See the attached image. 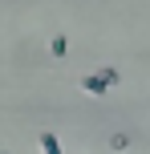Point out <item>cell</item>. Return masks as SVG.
Masks as SVG:
<instances>
[{
    "mask_svg": "<svg viewBox=\"0 0 150 154\" xmlns=\"http://www.w3.org/2000/svg\"><path fill=\"white\" fill-rule=\"evenodd\" d=\"M49 49H53V57H65V53H69V41H65V37H53Z\"/></svg>",
    "mask_w": 150,
    "mask_h": 154,
    "instance_id": "3",
    "label": "cell"
},
{
    "mask_svg": "<svg viewBox=\"0 0 150 154\" xmlns=\"http://www.w3.org/2000/svg\"><path fill=\"white\" fill-rule=\"evenodd\" d=\"M41 150H45V154H61V142H57V134H41Z\"/></svg>",
    "mask_w": 150,
    "mask_h": 154,
    "instance_id": "2",
    "label": "cell"
},
{
    "mask_svg": "<svg viewBox=\"0 0 150 154\" xmlns=\"http://www.w3.org/2000/svg\"><path fill=\"white\" fill-rule=\"evenodd\" d=\"M110 146H114V150H126V146H130V138H126V134H114Z\"/></svg>",
    "mask_w": 150,
    "mask_h": 154,
    "instance_id": "4",
    "label": "cell"
},
{
    "mask_svg": "<svg viewBox=\"0 0 150 154\" xmlns=\"http://www.w3.org/2000/svg\"><path fill=\"white\" fill-rule=\"evenodd\" d=\"M118 81H122L118 69H93L89 77H81V89H85L89 97H106V93H110Z\"/></svg>",
    "mask_w": 150,
    "mask_h": 154,
    "instance_id": "1",
    "label": "cell"
}]
</instances>
